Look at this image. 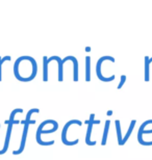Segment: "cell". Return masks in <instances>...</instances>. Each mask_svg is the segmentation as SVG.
<instances>
[{
    "instance_id": "cell-1",
    "label": "cell",
    "mask_w": 152,
    "mask_h": 160,
    "mask_svg": "<svg viewBox=\"0 0 152 160\" xmlns=\"http://www.w3.org/2000/svg\"><path fill=\"white\" fill-rule=\"evenodd\" d=\"M51 122H52V120H49V122H48V120L42 122L41 125L39 126V128L37 129V134H35V139H37V142L39 143L40 146H52L54 145V140H50V142H44L43 139L41 138V135L42 134H48V133H53L55 132V131H57V129H59V127H54V128H51V129H48V130H45L44 128L47 126V125H50Z\"/></svg>"
},
{
    "instance_id": "cell-10",
    "label": "cell",
    "mask_w": 152,
    "mask_h": 160,
    "mask_svg": "<svg viewBox=\"0 0 152 160\" xmlns=\"http://www.w3.org/2000/svg\"><path fill=\"white\" fill-rule=\"evenodd\" d=\"M22 112H23V109H22V108H16V109H14L11 112L9 119L6 120L4 123L6 125H13V126H14L15 124H19V123H20V121L15 120V118H16V114H17V113H22Z\"/></svg>"
},
{
    "instance_id": "cell-18",
    "label": "cell",
    "mask_w": 152,
    "mask_h": 160,
    "mask_svg": "<svg viewBox=\"0 0 152 160\" xmlns=\"http://www.w3.org/2000/svg\"><path fill=\"white\" fill-rule=\"evenodd\" d=\"M113 113H114V111H113V110H108L107 112H106L107 116H113Z\"/></svg>"
},
{
    "instance_id": "cell-13",
    "label": "cell",
    "mask_w": 152,
    "mask_h": 160,
    "mask_svg": "<svg viewBox=\"0 0 152 160\" xmlns=\"http://www.w3.org/2000/svg\"><path fill=\"white\" fill-rule=\"evenodd\" d=\"M115 126H116V132H117V140H118V145L122 146L123 142V136H122V131H121V123L119 120L115 121Z\"/></svg>"
},
{
    "instance_id": "cell-16",
    "label": "cell",
    "mask_w": 152,
    "mask_h": 160,
    "mask_svg": "<svg viewBox=\"0 0 152 160\" xmlns=\"http://www.w3.org/2000/svg\"><path fill=\"white\" fill-rule=\"evenodd\" d=\"M11 59H12V57L9 56V55H6V56L3 57V58H1V57H0V81L2 80V65L5 62H9Z\"/></svg>"
},
{
    "instance_id": "cell-17",
    "label": "cell",
    "mask_w": 152,
    "mask_h": 160,
    "mask_svg": "<svg viewBox=\"0 0 152 160\" xmlns=\"http://www.w3.org/2000/svg\"><path fill=\"white\" fill-rule=\"evenodd\" d=\"M126 79H127V77H126V75H121V77H120V82H119V84L117 86V88L118 89H121L123 88V85H124V83L126 81Z\"/></svg>"
},
{
    "instance_id": "cell-12",
    "label": "cell",
    "mask_w": 152,
    "mask_h": 160,
    "mask_svg": "<svg viewBox=\"0 0 152 160\" xmlns=\"http://www.w3.org/2000/svg\"><path fill=\"white\" fill-rule=\"evenodd\" d=\"M109 126H111V121L106 120L105 125H104V129H103V135H102V140H101V145L105 146L107 142V136H108V131H109Z\"/></svg>"
},
{
    "instance_id": "cell-9",
    "label": "cell",
    "mask_w": 152,
    "mask_h": 160,
    "mask_svg": "<svg viewBox=\"0 0 152 160\" xmlns=\"http://www.w3.org/2000/svg\"><path fill=\"white\" fill-rule=\"evenodd\" d=\"M40 112V109L39 108H32V109H29L28 110V112L26 113V118L23 120V121H21L20 123H22L23 125H32V124H35V121L34 120H31V116L34 113H39Z\"/></svg>"
},
{
    "instance_id": "cell-15",
    "label": "cell",
    "mask_w": 152,
    "mask_h": 160,
    "mask_svg": "<svg viewBox=\"0 0 152 160\" xmlns=\"http://www.w3.org/2000/svg\"><path fill=\"white\" fill-rule=\"evenodd\" d=\"M48 57L44 56L43 57V81L47 82L49 80V77H48Z\"/></svg>"
},
{
    "instance_id": "cell-8",
    "label": "cell",
    "mask_w": 152,
    "mask_h": 160,
    "mask_svg": "<svg viewBox=\"0 0 152 160\" xmlns=\"http://www.w3.org/2000/svg\"><path fill=\"white\" fill-rule=\"evenodd\" d=\"M12 132H13V125H8V129H6V134H5V139H4V146H3L2 150H0V155H3L8 152L9 142H11L12 138Z\"/></svg>"
},
{
    "instance_id": "cell-19",
    "label": "cell",
    "mask_w": 152,
    "mask_h": 160,
    "mask_svg": "<svg viewBox=\"0 0 152 160\" xmlns=\"http://www.w3.org/2000/svg\"><path fill=\"white\" fill-rule=\"evenodd\" d=\"M86 52H90V51H91V48H90V47H86Z\"/></svg>"
},
{
    "instance_id": "cell-6",
    "label": "cell",
    "mask_w": 152,
    "mask_h": 160,
    "mask_svg": "<svg viewBox=\"0 0 152 160\" xmlns=\"http://www.w3.org/2000/svg\"><path fill=\"white\" fill-rule=\"evenodd\" d=\"M74 57H75V56L69 55V56H66L63 59H60V57L56 56V55H53V56H51V57H49V58H48V63L51 62L52 60H56L57 63H59V81L60 82H61L64 80V78H63V76H64V72H63V66H64V63L66 62L67 60H71V62H72Z\"/></svg>"
},
{
    "instance_id": "cell-4",
    "label": "cell",
    "mask_w": 152,
    "mask_h": 160,
    "mask_svg": "<svg viewBox=\"0 0 152 160\" xmlns=\"http://www.w3.org/2000/svg\"><path fill=\"white\" fill-rule=\"evenodd\" d=\"M106 60H108V62H116V59L114 58V57L109 56V55H105V56L100 57V58L98 59V62H97V63H96V75H97V77H98V79L101 80L102 82H111V81H114L116 76L113 75L111 78H106V77H104V75L102 74V71H101L102 63L104 62H106Z\"/></svg>"
},
{
    "instance_id": "cell-5",
    "label": "cell",
    "mask_w": 152,
    "mask_h": 160,
    "mask_svg": "<svg viewBox=\"0 0 152 160\" xmlns=\"http://www.w3.org/2000/svg\"><path fill=\"white\" fill-rule=\"evenodd\" d=\"M86 124H88V129H86V143L88 146H95L97 142L96 140H91L92 136V129L95 124H100V120H95V113L90 114V120L86 121Z\"/></svg>"
},
{
    "instance_id": "cell-11",
    "label": "cell",
    "mask_w": 152,
    "mask_h": 160,
    "mask_svg": "<svg viewBox=\"0 0 152 160\" xmlns=\"http://www.w3.org/2000/svg\"><path fill=\"white\" fill-rule=\"evenodd\" d=\"M135 124H137V121H135V120H132V121L130 122V125H129V127H128V130H127V132L125 133L124 137H123L122 146H124L125 143L127 142V140L129 139V137H130V135H131L132 131H134V126H135Z\"/></svg>"
},
{
    "instance_id": "cell-3",
    "label": "cell",
    "mask_w": 152,
    "mask_h": 160,
    "mask_svg": "<svg viewBox=\"0 0 152 160\" xmlns=\"http://www.w3.org/2000/svg\"><path fill=\"white\" fill-rule=\"evenodd\" d=\"M73 125H77V126H81L82 125V122L81 121H79V120H71L69 122H67L66 124H65V126L63 128V130H61V142H63L64 145H66V146H75L77 145V143L79 142V139L77 138L75 140H69L67 138V135H68V129L71 127V126H73Z\"/></svg>"
},
{
    "instance_id": "cell-2",
    "label": "cell",
    "mask_w": 152,
    "mask_h": 160,
    "mask_svg": "<svg viewBox=\"0 0 152 160\" xmlns=\"http://www.w3.org/2000/svg\"><path fill=\"white\" fill-rule=\"evenodd\" d=\"M151 133H152V120H147L141 125L140 129H139L138 136H137L139 143L142 146H152V140L151 142H146L143 138V135H145V134H151Z\"/></svg>"
},
{
    "instance_id": "cell-14",
    "label": "cell",
    "mask_w": 152,
    "mask_h": 160,
    "mask_svg": "<svg viewBox=\"0 0 152 160\" xmlns=\"http://www.w3.org/2000/svg\"><path fill=\"white\" fill-rule=\"evenodd\" d=\"M86 81H91V57H86Z\"/></svg>"
},
{
    "instance_id": "cell-7",
    "label": "cell",
    "mask_w": 152,
    "mask_h": 160,
    "mask_svg": "<svg viewBox=\"0 0 152 160\" xmlns=\"http://www.w3.org/2000/svg\"><path fill=\"white\" fill-rule=\"evenodd\" d=\"M28 129H29V126H28V125H24L23 133H22V137H21L20 147H19L18 150H16V151H13V155H20V154H22V153L24 152L25 146H26L27 136H28Z\"/></svg>"
}]
</instances>
